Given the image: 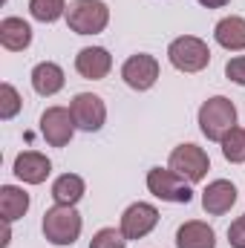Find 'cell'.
Returning <instances> with one entry per match:
<instances>
[{
    "label": "cell",
    "instance_id": "6da1fadb",
    "mask_svg": "<svg viewBox=\"0 0 245 248\" xmlns=\"http://www.w3.org/2000/svg\"><path fill=\"white\" fill-rule=\"evenodd\" d=\"M237 127V107L225 95H214L199 107V130L211 141H222Z\"/></svg>",
    "mask_w": 245,
    "mask_h": 248
},
{
    "label": "cell",
    "instance_id": "7a4b0ae2",
    "mask_svg": "<svg viewBox=\"0 0 245 248\" xmlns=\"http://www.w3.org/2000/svg\"><path fill=\"white\" fill-rule=\"evenodd\" d=\"M81 214L75 211V205H55L44 214V237L52 246H72L81 237Z\"/></svg>",
    "mask_w": 245,
    "mask_h": 248
},
{
    "label": "cell",
    "instance_id": "3957f363",
    "mask_svg": "<svg viewBox=\"0 0 245 248\" xmlns=\"http://www.w3.org/2000/svg\"><path fill=\"white\" fill-rule=\"evenodd\" d=\"M110 23V9L101 0H72L66 9V26L75 35H98Z\"/></svg>",
    "mask_w": 245,
    "mask_h": 248
},
{
    "label": "cell",
    "instance_id": "277c9868",
    "mask_svg": "<svg viewBox=\"0 0 245 248\" xmlns=\"http://www.w3.org/2000/svg\"><path fill=\"white\" fill-rule=\"evenodd\" d=\"M168 58L179 72H202L211 63V49L202 38L193 35H182L176 41H170L168 46Z\"/></svg>",
    "mask_w": 245,
    "mask_h": 248
},
{
    "label": "cell",
    "instance_id": "5b68a950",
    "mask_svg": "<svg viewBox=\"0 0 245 248\" xmlns=\"http://www.w3.org/2000/svg\"><path fill=\"white\" fill-rule=\"evenodd\" d=\"M147 190L162 199V202H179V205H187L193 199V190H190V182L182 179L179 173H173L170 168H153L147 173Z\"/></svg>",
    "mask_w": 245,
    "mask_h": 248
},
{
    "label": "cell",
    "instance_id": "8992f818",
    "mask_svg": "<svg viewBox=\"0 0 245 248\" xmlns=\"http://www.w3.org/2000/svg\"><path fill=\"white\" fill-rule=\"evenodd\" d=\"M170 170L173 173H179L182 179H187L190 185L193 182H202L205 176H208V170H211V159H208V153L202 150V147H196V144H179L173 153H170Z\"/></svg>",
    "mask_w": 245,
    "mask_h": 248
},
{
    "label": "cell",
    "instance_id": "52a82bcc",
    "mask_svg": "<svg viewBox=\"0 0 245 248\" xmlns=\"http://www.w3.org/2000/svg\"><path fill=\"white\" fill-rule=\"evenodd\" d=\"M69 113L75 119V127L84 133H98L107 122V104L95 93H78L69 104Z\"/></svg>",
    "mask_w": 245,
    "mask_h": 248
},
{
    "label": "cell",
    "instance_id": "ba28073f",
    "mask_svg": "<svg viewBox=\"0 0 245 248\" xmlns=\"http://www.w3.org/2000/svg\"><path fill=\"white\" fill-rule=\"evenodd\" d=\"M122 78L130 90L144 93V90H150V87L159 81V61H156L153 55H144V52L130 55L122 66Z\"/></svg>",
    "mask_w": 245,
    "mask_h": 248
},
{
    "label": "cell",
    "instance_id": "9c48e42d",
    "mask_svg": "<svg viewBox=\"0 0 245 248\" xmlns=\"http://www.w3.org/2000/svg\"><path fill=\"white\" fill-rule=\"evenodd\" d=\"M156 225H159V211L150 202H133L122 214V234L127 237V243L147 237Z\"/></svg>",
    "mask_w": 245,
    "mask_h": 248
},
{
    "label": "cell",
    "instance_id": "30bf717a",
    "mask_svg": "<svg viewBox=\"0 0 245 248\" xmlns=\"http://www.w3.org/2000/svg\"><path fill=\"white\" fill-rule=\"evenodd\" d=\"M72 133H75V119L66 107H49L41 116V136L46 139V144L66 147L72 141Z\"/></svg>",
    "mask_w": 245,
    "mask_h": 248
},
{
    "label": "cell",
    "instance_id": "8fae6325",
    "mask_svg": "<svg viewBox=\"0 0 245 248\" xmlns=\"http://www.w3.org/2000/svg\"><path fill=\"white\" fill-rule=\"evenodd\" d=\"M75 69L81 78L87 81H101L110 75L113 69V55L104 49V46H84L78 55H75Z\"/></svg>",
    "mask_w": 245,
    "mask_h": 248
},
{
    "label": "cell",
    "instance_id": "7c38bea8",
    "mask_svg": "<svg viewBox=\"0 0 245 248\" xmlns=\"http://www.w3.org/2000/svg\"><path fill=\"white\" fill-rule=\"evenodd\" d=\"M49 173H52V162H49L44 153H38V150H23V153H17V159H15V176H17L20 182H26V185H41V182H46Z\"/></svg>",
    "mask_w": 245,
    "mask_h": 248
},
{
    "label": "cell",
    "instance_id": "4fadbf2b",
    "mask_svg": "<svg viewBox=\"0 0 245 248\" xmlns=\"http://www.w3.org/2000/svg\"><path fill=\"white\" fill-rule=\"evenodd\" d=\"M234 205H237V187H234V182H228V179H214L211 185L202 190V208L211 217H222Z\"/></svg>",
    "mask_w": 245,
    "mask_h": 248
},
{
    "label": "cell",
    "instance_id": "5bb4252c",
    "mask_svg": "<svg viewBox=\"0 0 245 248\" xmlns=\"http://www.w3.org/2000/svg\"><path fill=\"white\" fill-rule=\"evenodd\" d=\"M176 248H216V234L208 222L190 219L176 231Z\"/></svg>",
    "mask_w": 245,
    "mask_h": 248
},
{
    "label": "cell",
    "instance_id": "9a60e30c",
    "mask_svg": "<svg viewBox=\"0 0 245 248\" xmlns=\"http://www.w3.org/2000/svg\"><path fill=\"white\" fill-rule=\"evenodd\" d=\"M214 38L222 49L228 52H243L245 49V17H222L216 26H214Z\"/></svg>",
    "mask_w": 245,
    "mask_h": 248
},
{
    "label": "cell",
    "instance_id": "2e32d148",
    "mask_svg": "<svg viewBox=\"0 0 245 248\" xmlns=\"http://www.w3.org/2000/svg\"><path fill=\"white\" fill-rule=\"evenodd\" d=\"M0 44L9 52H20L32 44V26L23 17H3L0 20Z\"/></svg>",
    "mask_w": 245,
    "mask_h": 248
},
{
    "label": "cell",
    "instance_id": "e0dca14e",
    "mask_svg": "<svg viewBox=\"0 0 245 248\" xmlns=\"http://www.w3.org/2000/svg\"><path fill=\"white\" fill-rule=\"evenodd\" d=\"M63 84H66V78H63V69L58 63L52 61H41L35 69H32V87H35V93L38 95H55V93H61Z\"/></svg>",
    "mask_w": 245,
    "mask_h": 248
},
{
    "label": "cell",
    "instance_id": "ac0fdd59",
    "mask_svg": "<svg viewBox=\"0 0 245 248\" xmlns=\"http://www.w3.org/2000/svg\"><path fill=\"white\" fill-rule=\"evenodd\" d=\"M26 211H29V193L23 187H15V185L0 187V214H3L6 222L20 219Z\"/></svg>",
    "mask_w": 245,
    "mask_h": 248
},
{
    "label": "cell",
    "instance_id": "d6986e66",
    "mask_svg": "<svg viewBox=\"0 0 245 248\" xmlns=\"http://www.w3.org/2000/svg\"><path fill=\"white\" fill-rule=\"evenodd\" d=\"M84 196V179L78 173H63L52 182V199L55 205H78Z\"/></svg>",
    "mask_w": 245,
    "mask_h": 248
},
{
    "label": "cell",
    "instance_id": "ffe728a7",
    "mask_svg": "<svg viewBox=\"0 0 245 248\" xmlns=\"http://www.w3.org/2000/svg\"><path fill=\"white\" fill-rule=\"evenodd\" d=\"M29 12L41 23H55L58 17L66 15V3L63 0H29Z\"/></svg>",
    "mask_w": 245,
    "mask_h": 248
},
{
    "label": "cell",
    "instance_id": "44dd1931",
    "mask_svg": "<svg viewBox=\"0 0 245 248\" xmlns=\"http://www.w3.org/2000/svg\"><path fill=\"white\" fill-rule=\"evenodd\" d=\"M219 144H222V156H225L231 165H243L245 162V130L243 127H234Z\"/></svg>",
    "mask_w": 245,
    "mask_h": 248
},
{
    "label": "cell",
    "instance_id": "7402d4cb",
    "mask_svg": "<svg viewBox=\"0 0 245 248\" xmlns=\"http://www.w3.org/2000/svg\"><path fill=\"white\" fill-rule=\"evenodd\" d=\"M20 104H23L20 93H17L12 84H0V119H3V122L15 119V116L20 113Z\"/></svg>",
    "mask_w": 245,
    "mask_h": 248
},
{
    "label": "cell",
    "instance_id": "603a6c76",
    "mask_svg": "<svg viewBox=\"0 0 245 248\" xmlns=\"http://www.w3.org/2000/svg\"><path fill=\"white\" fill-rule=\"evenodd\" d=\"M124 246H127V237L122 234V228L119 231L116 228H101L90 243V248H124Z\"/></svg>",
    "mask_w": 245,
    "mask_h": 248
},
{
    "label": "cell",
    "instance_id": "cb8c5ba5",
    "mask_svg": "<svg viewBox=\"0 0 245 248\" xmlns=\"http://www.w3.org/2000/svg\"><path fill=\"white\" fill-rule=\"evenodd\" d=\"M225 78L234 81V84H240V87H245V55H237V58H231V61L225 63Z\"/></svg>",
    "mask_w": 245,
    "mask_h": 248
},
{
    "label": "cell",
    "instance_id": "d4e9b609",
    "mask_svg": "<svg viewBox=\"0 0 245 248\" xmlns=\"http://www.w3.org/2000/svg\"><path fill=\"white\" fill-rule=\"evenodd\" d=\"M228 243L231 248H245V217L234 219L231 228H228Z\"/></svg>",
    "mask_w": 245,
    "mask_h": 248
},
{
    "label": "cell",
    "instance_id": "484cf974",
    "mask_svg": "<svg viewBox=\"0 0 245 248\" xmlns=\"http://www.w3.org/2000/svg\"><path fill=\"white\" fill-rule=\"evenodd\" d=\"M199 3H202L205 9H222V6H225V3H231V0H199Z\"/></svg>",
    "mask_w": 245,
    "mask_h": 248
},
{
    "label": "cell",
    "instance_id": "4316f807",
    "mask_svg": "<svg viewBox=\"0 0 245 248\" xmlns=\"http://www.w3.org/2000/svg\"><path fill=\"white\" fill-rule=\"evenodd\" d=\"M9 240H12V231H9V222L3 219V240H0V248H9Z\"/></svg>",
    "mask_w": 245,
    "mask_h": 248
}]
</instances>
